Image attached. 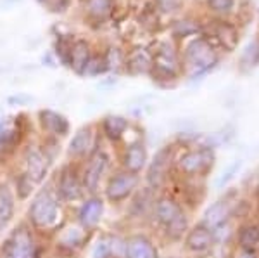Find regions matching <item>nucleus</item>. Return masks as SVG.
Returning a JSON list of instances; mask_svg holds the SVG:
<instances>
[{
  "instance_id": "obj_25",
  "label": "nucleus",
  "mask_w": 259,
  "mask_h": 258,
  "mask_svg": "<svg viewBox=\"0 0 259 258\" xmlns=\"http://www.w3.org/2000/svg\"><path fill=\"white\" fill-rule=\"evenodd\" d=\"M92 258H114L112 256V236L102 234L92 246Z\"/></svg>"
},
{
  "instance_id": "obj_29",
  "label": "nucleus",
  "mask_w": 259,
  "mask_h": 258,
  "mask_svg": "<svg viewBox=\"0 0 259 258\" xmlns=\"http://www.w3.org/2000/svg\"><path fill=\"white\" fill-rule=\"evenodd\" d=\"M71 47H73V44L66 39H59V42H57V56H59L62 64H66V66H69Z\"/></svg>"
},
{
  "instance_id": "obj_26",
  "label": "nucleus",
  "mask_w": 259,
  "mask_h": 258,
  "mask_svg": "<svg viewBox=\"0 0 259 258\" xmlns=\"http://www.w3.org/2000/svg\"><path fill=\"white\" fill-rule=\"evenodd\" d=\"M216 39H218L225 47L233 49L237 44V30L227 23H221L216 28Z\"/></svg>"
},
{
  "instance_id": "obj_31",
  "label": "nucleus",
  "mask_w": 259,
  "mask_h": 258,
  "mask_svg": "<svg viewBox=\"0 0 259 258\" xmlns=\"http://www.w3.org/2000/svg\"><path fill=\"white\" fill-rule=\"evenodd\" d=\"M104 59H106V64H107V69H114L118 68V66L123 62L121 59V52L118 49H109V52L104 56Z\"/></svg>"
},
{
  "instance_id": "obj_1",
  "label": "nucleus",
  "mask_w": 259,
  "mask_h": 258,
  "mask_svg": "<svg viewBox=\"0 0 259 258\" xmlns=\"http://www.w3.org/2000/svg\"><path fill=\"white\" fill-rule=\"evenodd\" d=\"M62 203L52 184H45L35 191L26 208V224L36 234L56 232L61 227Z\"/></svg>"
},
{
  "instance_id": "obj_30",
  "label": "nucleus",
  "mask_w": 259,
  "mask_h": 258,
  "mask_svg": "<svg viewBox=\"0 0 259 258\" xmlns=\"http://www.w3.org/2000/svg\"><path fill=\"white\" fill-rule=\"evenodd\" d=\"M211 11L218 12V14H228L235 6V0H207Z\"/></svg>"
},
{
  "instance_id": "obj_9",
  "label": "nucleus",
  "mask_w": 259,
  "mask_h": 258,
  "mask_svg": "<svg viewBox=\"0 0 259 258\" xmlns=\"http://www.w3.org/2000/svg\"><path fill=\"white\" fill-rule=\"evenodd\" d=\"M187 62L190 66V77H200V75L207 73L211 68H214L218 62V56L214 54V49L207 40L199 39L192 42L187 49Z\"/></svg>"
},
{
  "instance_id": "obj_6",
  "label": "nucleus",
  "mask_w": 259,
  "mask_h": 258,
  "mask_svg": "<svg viewBox=\"0 0 259 258\" xmlns=\"http://www.w3.org/2000/svg\"><path fill=\"white\" fill-rule=\"evenodd\" d=\"M139 184H140V175L130 173L126 170H119V172L107 177L102 189L104 201L111 203V205L126 203L139 191Z\"/></svg>"
},
{
  "instance_id": "obj_33",
  "label": "nucleus",
  "mask_w": 259,
  "mask_h": 258,
  "mask_svg": "<svg viewBox=\"0 0 259 258\" xmlns=\"http://www.w3.org/2000/svg\"><path fill=\"white\" fill-rule=\"evenodd\" d=\"M239 258H257V256H256V253H254V251H245V249H242Z\"/></svg>"
},
{
  "instance_id": "obj_15",
  "label": "nucleus",
  "mask_w": 259,
  "mask_h": 258,
  "mask_svg": "<svg viewBox=\"0 0 259 258\" xmlns=\"http://www.w3.org/2000/svg\"><path fill=\"white\" fill-rule=\"evenodd\" d=\"M147 165H149V153H147L145 144L133 142L123 151L121 166H123V170H126V172L140 175V173L147 168Z\"/></svg>"
},
{
  "instance_id": "obj_19",
  "label": "nucleus",
  "mask_w": 259,
  "mask_h": 258,
  "mask_svg": "<svg viewBox=\"0 0 259 258\" xmlns=\"http://www.w3.org/2000/svg\"><path fill=\"white\" fill-rule=\"evenodd\" d=\"M230 213H232V205H230L227 199H220V201L212 203V205L207 208L200 224H204L206 227H209L211 231L216 232V229L221 227L228 220Z\"/></svg>"
},
{
  "instance_id": "obj_16",
  "label": "nucleus",
  "mask_w": 259,
  "mask_h": 258,
  "mask_svg": "<svg viewBox=\"0 0 259 258\" xmlns=\"http://www.w3.org/2000/svg\"><path fill=\"white\" fill-rule=\"evenodd\" d=\"M40 125L44 128V132L47 134L50 139H62L69 134V122L64 115L57 113L52 109H41L38 113Z\"/></svg>"
},
{
  "instance_id": "obj_28",
  "label": "nucleus",
  "mask_w": 259,
  "mask_h": 258,
  "mask_svg": "<svg viewBox=\"0 0 259 258\" xmlns=\"http://www.w3.org/2000/svg\"><path fill=\"white\" fill-rule=\"evenodd\" d=\"M107 71V64H106V59L100 56H92L89 64L85 68V73L83 77H99V75L106 73Z\"/></svg>"
},
{
  "instance_id": "obj_14",
  "label": "nucleus",
  "mask_w": 259,
  "mask_h": 258,
  "mask_svg": "<svg viewBox=\"0 0 259 258\" xmlns=\"http://www.w3.org/2000/svg\"><path fill=\"white\" fill-rule=\"evenodd\" d=\"M183 244L194 255H204L214 246V231H211L204 224H197L187 231Z\"/></svg>"
},
{
  "instance_id": "obj_11",
  "label": "nucleus",
  "mask_w": 259,
  "mask_h": 258,
  "mask_svg": "<svg viewBox=\"0 0 259 258\" xmlns=\"http://www.w3.org/2000/svg\"><path fill=\"white\" fill-rule=\"evenodd\" d=\"M171 165H173V148L164 145V148H161L156 153V156L152 158V161H149L147 168H145L147 170L145 180H147L149 189H159V187H162V184L169 177Z\"/></svg>"
},
{
  "instance_id": "obj_5",
  "label": "nucleus",
  "mask_w": 259,
  "mask_h": 258,
  "mask_svg": "<svg viewBox=\"0 0 259 258\" xmlns=\"http://www.w3.org/2000/svg\"><path fill=\"white\" fill-rule=\"evenodd\" d=\"M111 166V158L100 145L90 153V156L80 165V177L87 196L100 193V186Z\"/></svg>"
},
{
  "instance_id": "obj_20",
  "label": "nucleus",
  "mask_w": 259,
  "mask_h": 258,
  "mask_svg": "<svg viewBox=\"0 0 259 258\" xmlns=\"http://www.w3.org/2000/svg\"><path fill=\"white\" fill-rule=\"evenodd\" d=\"M100 128H102V134L106 139H109L111 142H118V140L123 139L124 134H126L128 120L119 115H109L102 120Z\"/></svg>"
},
{
  "instance_id": "obj_21",
  "label": "nucleus",
  "mask_w": 259,
  "mask_h": 258,
  "mask_svg": "<svg viewBox=\"0 0 259 258\" xmlns=\"http://www.w3.org/2000/svg\"><path fill=\"white\" fill-rule=\"evenodd\" d=\"M92 54H90V45L85 40H78L71 47V59H69V68L73 69L76 75L83 77L85 68L89 64Z\"/></svg>"
},
{
  "instance_id": "obj_2",
  "label": "nucleus",
  "mask_w": 259,
  "mask_h": 258,
  "mask_svg": "<svg viewBox=\"0 0 259 258\" xmlns=\"http://www.w3.org/2000/svg\"><path fill=\"white\" fill-rule=\"evenodd\" d=\"M0 258H44V244L26 222H21L4 238Z\"/></svg>"
},
{
  "instance_id": "obj_8",
  "label": "nucleus",
  "mask_w": 259,
  "mask_h": 258,
  "mask_svg": "<svg viewBox=\"0 0 259 258\" xmlns=\"http://www.w3.org/2000/svg\"><path fill=\"white\" fill-rule=\"evenodd\" d=\"M50 166H52V161L45 155L41 145L31 144L23 151V172L36 186H41L47 182L50 175Z\"/></svg>"
},
{
  "instance_id": "obj_3",
  "label": "nucleus",
  "mask_w": 259,
  "mask_h": 258,
  "mask_svg": "<svg viewBox=\"0 0 259 258\" xmlns=\"http://www.w3.org/2000/svg\"><path fill=\"white\" fill-rule=\"evenodd\" d=\"M152 217L156 220V224L162 229L166 236L171 241H178L183 238V234H187L189 231V217L185 215L182 205L177 199L169 196H161L154 199L152 205Z\"/></svg>"
},
{
  "instance_id": "obj_23",
  "label": "nucleus",
  "mask_w": 259,
  "mask_h": 258,
  "mask_svg": "<svg viewBox=\"0 0 259 258\" xmlns=\"http://www.w3.org/2000/svg\"><path fill=\"white\" fill-rule=\"evenodd\" d=\"M128 69L133 75H140V73H149L152 69V57L147 51L144 49H139L130 56L128 59Z\"/></svg>"
},
{
  "instance_id": "obj_27",
  "label": "nucleus",
  "mask_w": 259,
  "mask_h": 258,
  "mask_svg": "<svg viewBox=\"0 0 259 258\" xmlns=\"http://www.w3.org/2000/svg\"><path fill=\"white\" fill-rule=\"evenodd\" d=\"M87 9L94 18H106L111 12V0H87Z\"/></svg>"
},
{
  "instance_id": "obj_13",
  "label": "nucleus",
  "mask_w": 259,
  "mask_h": 258,
  "mask_svg": "<svg viewBox=\"0 0 259 258\" xmlns=\"http://www.w3.org/2000/svg\"><path fill=\"white\" fill-rule=\"evenodd\" d=\"M92 232H87L78 224L74 226H61L56 231V248L66 253H76L87 244Z\"/></svg>"
},
{
  "instance_id": "obj_18",
  "label": "nucleus",
  "mask_w": 259,
  "mask_h": 258,
  "mask_svg": "<svg viewBox=\"0 0 259 258\" xmlns=\"http://www.w3.org/2000/svg\"><path fill=\"white\" fill-rule=\"evenodd\" d=\"M16 206H18V198L9 184H0V234L11 227L16 217Z\"/></svg>"
},
{
  "instance_id": "obj_4",
  "label": "nucleus",
  "mask_w": 259,
  "mask_h": 258,
  "mask_svg": "<svg viewBox=\"0 0 259 258\" xmlns=\"http://www.w3.org/2000/svg\"><path fill=\"white\" fill-rule=\"evenodd\" d=\"M52 187L62 205L81 203L87 194L85 189H83L81 177H80V163L68 161L66 165H62L57 170L56 175H54Z\"/></svg>"
},
{
  "instance_id": "obj_10",
  "label": "nucleus",
  "mask_w": 259,
  "mask_h": 258,
  "mask_svg": "<svg viewBox=\"0 0 259 258\" xmlns=\"http://www.w3.org/2000/svg\"><path fill=\"white\" fill-rule=\"evenodd\" d=\"M104 210H106V201L100 194L85 196L76 210V224L85 229L87 232L94 234L102 222Z\"/></svg>"
},
{
  "instance_id": "obj_34",
  "label": "nucleus",
  "mask_w": 259,
  "mask_h": 258,
  "mask_svg": "<svg viewBox=\"0 0 259 258\" xmlns=\"http://www.w3.org/2000/svg\"><path fill=\"white\" fill-rule=\"evenodd\" d=\"M257 54H259V49H257Z\"/></svg>"
},
{
  "instance_id": "obj_22",
  "label": "nucleus",
  "mask_w": 259,
  "mask_h": 258,
  "mask_svg": "<svg viewBox=\"0 0 259 258\" xmlns=\"http://www.w3.org/2000/svg\"><path fill=\"white\" fill-rule=\"evenodd\" d=\"M36 187H38V186H36L35 182H33L24 172L16 173L14 187H12V191H14L18 201H30V198L33 196V194H35Z\"/></svg>"
},
{
  "instance_id": "obj_17",
  "label": "nucleus",
  "mask_w": 259,
  "mask_h": 258,
  "mask_svg": "<svg viewBox=\"0 0 259 258\" xmlns=\"http://www.w3.org/2000/svg\"><path fill=\"white\" fill-rule=\"evenodd\" d=\"M123 258H159V251L145 234H133L124 241Z\"/></svg>"
},
{
  "instance_id": "obj_12",
  "label": "nucleus",
  "mask_w": 259,
  "mask_h": 258,
  "mask_svg": "<svg viewBox=\"0 0 259 258\" xmlns=\"http://www.w3.org/2000/svg\"><path fill=\"white\" fill-rule=\"evenodd\" d=\"M97 139H95V132L92 127H81L78 128L73 134V137L68 142V149H66V155H68L69 161L73 163H81L87 158L90 156V153L97 148Z\"/></svg>"
},
{
  "instance_id": "obj_7",
  "label": "nucleus",
  "mask_w": 259,
  "mask_h": 258,
  "mask_svg": "<svg viewBox=\"0 0 259 258\" xmlns=\"http://www.w3.org/2000/svg\"><path fill=\"white\" fill-rule=\"evenodd\" d=\"M214 165V151L211 148L190 149L183 153L177 161V168L180 173L187 177H199L207 173Z\"/></svg>"
},
{
  "instance_id": "obj_32",
  "label": "nucleus",
  "mask_w": 259,
  "mask_h": 258,
  "mask_svg": "<svg viewBox=\"0 0 259 258\" xmlns=\"http://www.w3.org/2000/svg\"><path fill=\"white\" fill-rule=\"evenodd\" d=\"M7 102H9L11 106H28V104L35 102V97H31V95H28V94H16V95H11V97L7 99Z\"/></svg>"
},
{
  "instance_id": "obj_24",
  "label": "nucleus",
  "mask_w": 259,
  "mask_h": 258,
  "mask_svg": "<svg viewBox=\"0 0 259 258\" xmlns=\"http://www.w3.org/2000/svg\"><path fill=\"white\" fill-rule=\"evenodd\" d=\"M239 244L245 251H256L259 248V226L249 224L239 231Z\"/></svg>"
}]
</instances>
